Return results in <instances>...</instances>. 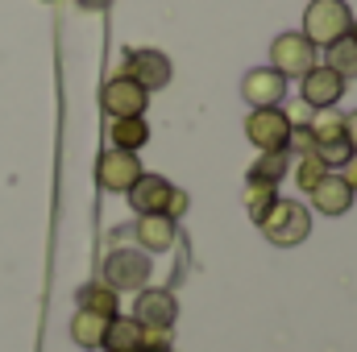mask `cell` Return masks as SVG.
Wrapping results in <instances>:
<instances>
[{"mask_svg": "<svg viewBox=\"0 0 357 352\" xmlns=\"http://www.w3.org/2000/svg\"><path fill=\"white\" fill-rule=\"evenodd\" d=\"M258 228H262V237H266L270 245L295 249V245H303L307 232H312V211H307L303 203H295V199H274L270 211L258 220Z\"/></svg>", "mask_w": 357, "mask_h": 352, "instance_id": "6da1fadb", "label": "cell"}, {"mask_svg": "<svg viewBox=\"0 0 357 352\" xmlns=\"http://www.w3.org/2000/svg\"><path fill=\"white\" fill-rule=\"evenodd\" d=\"M354 25V8L345 0H312L303 8V38L312 46H328L337 38H345Z\"/></svg>", "mask_w": 357, "mask_h": 352, "instance_id": "7a4b0ae2", "label": "cell"}, {"mask_svg": "<svg viewBox=\"0 0 357 352\" xmlns=\"http://www.w3.org/2000/svg\"><path fill=\"white\" fill-rule=\"evenodd\" d=\"M104 286L108 290H146L150 282V253L146 249H112L104 257V269H100Z\"/></svg>", "mask_w": 357, "mask_h": 352, "instance_id": "3957f363", "label": "cell"}, {"mask_svg": "<svg viewBox=\"0 0 357 352\" xmlns=\"http://www.w3.org/2000/svg\"><path fill=\"white\" fill-rule=\"evenodd\" d=\"M116 75H125V79H133L137 88L146 91H162L171 83V58L162 54V50H125V58H121V71Z\"/></svg>", "mask_w": 357, "mask_h": 352, "instance_id": "277c9868", "label": "cell"}, {"mask_svg": "<svg viewBox=\"0 0 357 352\" xmlns=\"http://www.w3.org/2000/svg\"><path fill=\"white\" fill-rule=\"evenodd\" d=\"M270 67L287 79V75H307L316 67V46L303 33H278L270 42Z\"/></svg>", "mask_w": 357, "mask_h": 352, "instance_id": "5b68a950", "label": "cell"}, {"mask_svg": "<svg viewBox=\"0 0 357 352\" xmlns=\"http://www.w3.org/2000/svg\"><path fill=\"white\" fill-rule=\"evenodd\" d=\"M142 175H146V170H142L137 154H129V150H112V145H108V150L100 154V162H96L100 186L112 191V195H129V186H133Z\"/></svg>", "mask_w": 357, "mask_h": 352, "instance_id": "8992f818", "label": "cell"}, {"mask_svg": "<svg viewBox=\"0 0 357 352\" xmlns=\"http://www.w3.org/2000/svg\"><path fill=\"white\" fill-rule=\"evenodd\" d=\"M245 137L262 150H287V137H291V120H287V108H254L245 116Z\"/></svg>", "mask_w": 357, "mask_h": 352, "instance_id": "52a82bcc", "label": "cell"}, {"mask_svg": "<svg viewBox=\"0 0 357 352\" xmlns=\"http://www.w3.org/2000/svg\"><path fill=\"white\" fill-rule=\"evenodd\" d=\"M150 104V91L137 88L133 79L125 75H112L104 88H100V108L108 112V120H121V116H142Z\"/></svg>", "mask_w": 357, "mask_h": 352, "instance_id": "ba28073f", "label": "cell"}, {"mask_svg": "<svg viewBox=\"0 0 357 352\" xmlns=\"http://www.w3.org/2000/svg\"><path fill=\"white\" fill-rule=\"evenodd\" d=\"M133 319L146 328V332H171L178 319V303L171 290H137V303H133Z\"/></svg>", "mask_w": 357, "mask_h": 352, "instance_id": "9c48e42d", "label": "cell"}, {"mask_svg": "<svg viewBox=\"0 0 357 352\" xmlns=\"http://www.w3.org/2000/svg\"><path fill=\"white\" fill-rule=\"evenodd\" d=\"M299 95L303 104L316 112V108H337L341 95H345V79L328 67H312L307 75H299Z\"/></svg>", "mask_w": 357, "mask_h": 352, "instance_id": "30bf717a", "label": "cell"}, {"mask_svg": "<svg viewBox=\"0 0 357 352\" xmlns=\"http://www.w3.org/2000/svg\"><path fill=\"white\" fill-rule=\"evenodd\" d=\"M241 95H245V104H254V108H278V104L287 99V79H282L274 67H254V71H245V79H241Z\"/></svg>", "mask_w": 357, "mask_h": 352, "instance_id": "8fae6325", "label": "cell"}, {"mask_svg": "<svg viewBox=\"0 0 357 352\" xmlns=\"http://www.w3.org/2000/svg\"><path fill=\"white\" fill-rule=\"evenodd\" d=\"M171 182L162 175H142L129 186V207L137 216H167V203H171Z\"/></svg>", "mask_w": 357, "mask_h": 352, "instance_id": "7c38bea8", "label": "cell"}, {"mask_svg": "<svg viewBox=\"0 0 357 352\" xmlns=\"http://www.w3.org/2000/svg\"><path fill=\"white\" fill-rule=\"evenodd\" d=\"M307 195H312V207H316V211H324V216H345V211L354 207V191L345 186V178L333 175V170L320 178Z\"/></svg>", "mask_w": 357, "mask_h": 352, "instance_id": "4fadbf2b", "label": "cell"}, {"mask_svg": "<svg viewBox=\"0 0 357 352\" xmlns=\"http://www.w3.org/2000/svg\"><path fill=\"white\" fill-rule=\"evenodd\" d=\"M142 344H146V328H142L133 315H116V319H108L104 340H100V349L104 352H137Z\"/></svg>", "mask_w": 357, "mask_h": 352, "instance_id": "5bb4252c", "label": "cell"}, {"mask_svg": "<svg viewBox=\"0 0 357 352\" xmlns=\"http://www.w3.org/2000/svg\"><path fill=\"white\" fill-rule=\"evenodd\" d=\"M133 232H137L146 253H167L175 245V220L171 216H137Z\"/></svg>", "mask_w": 357, "mask_h": 352, "instance_id": "9a60e30c", "label": "cell"}, {"mask_svg": "<svg viewBox=\"0 0 357 352\" xmlns=\"http://www.w3.org/2000/svg\"><path fill=\"white\" fill-rule=\"evenodd\" d=\"M108 141H112V150H129V154H137V150L150 141V125H146V116H121V120H108Z\"/></svg>", "mask_w": 357, "mask_h": 352, "instance_id": "2e32d148", "label": "cell"}, {"mask_svg": "<svg viewBox=\"0 0 357 352\" xmlns=\"http://www.w3.org/2000/svg\"><path fill=\"white\" fill-rule=\"evenodd\" d=\"M291 170V154L287 150H262L250 166V178L245 182H266V186H278Z\"/></svg>", "mask_w": 357, "mask_h": 352, "instance_id": "e0dca14e", "label": "cell"}, {"mask_svg": "<svg viewBox=\"0 0 357 352\" xmlns=\"http://www.w3.org/2000/svg\"><path fill=\"white\" fill-rule=\"evenodd\" d=\"M104 328H108V319L104 315H96V311H75V319H71V336H75V344L79 349H100V340H104Z\"/></svg>", "mask_w": 357, "mask_h": 352, "instance_id": "ac0fdd59", "label": "cell"}, {"mask_svg": "<svg viewBox=\"0 0 357 352\" xmlns=\"http://www.w3.org/2000/svg\"><path fill=\"white\" fill-rule=\"evenodd\" d=\"M328 71H337L345 83L357 79V42L345 33V38H337V42H328V63H324Z\"/></svg>", "mask_w": 357, "mask_h": 352, "instance_id": "d6986e66", "label": "cell"}, {"mask_svg": "<svg viewBox=\"0 0 357 352\" xmlns=\"http://www.w3.org/2000/svg\"><path fill=\"white\" fill-rule=\"evenodd\" d=\"M75 298H79L84 311H96V315H104V319H116V290H108L104 282H88Z\"/></svg>", "mask_w": 357, "mask_h": 352, "instance_id": "ffe728a7", "label": "cell"}, {"mask_svg": "<svg viewBox=\"0 0 357 352\" xmlns=\"http://www.w3.org/2000/svg\"><path fill=\"white\" fill-rule=\"evenodd\" d=\"M274 199H278V186H266V182H245V211H250V220H254V224L270 211V203H274Z\"/></svg>", "mask_w": 357, "mask_h": 352, "instance_id": "44dd1931", "label": "cell"}, {"mask_svg": "<svg viewBox=\"0 0 357 352\" xmlns=\"http://www.w3.org/2000/svg\"><path fill=\"white\" fill-rule=\"evenodd\" d=\"M324 175H328V166H324L316 154H303V158H299V166H295V182H299V191H303V195H307V191H312Z\"/></svg>", "mask_w": 357, "mask_h": 352, "instance_id": "7402d4cb", "label": "cell"}, {"mask_svg": "<svg viewBox=\"0 0 357 352\" xmlns=\"http://www.w3.org/2000/svg\"><path fill=\"white\" fill-rule=\"evenodd\" d=\"M341 178H345V186L357 195V150L345 158V162H341Z\"/></svg>", "mask_w": 357, "mask_h": 352, "instance_id": "603a6c76", "label": "cell"}, {"mask_svg": "<svg viewBox=\"0 0 357 352\" xmlns=\"http://www.w3.org/2000/svg\"><path fill=\"white\" fill-rule=\"evenodd\" d=\"M183 211H187V191H171V203H167V216H171V220H175V216H183Z\"/></svg>", "mask_w": 357, "mask_h": 352, "instance_id": "cb8c5ba5", "label": "cell"}, {"mask_svg": "<svg viewBox=\"0 0 357 352\" xmlns=\"http://www.w3.org/2000/svg\"><path fill=\"white\" fill-rule=\"evenodd\" d=\"M287 120H291V129H295V125H312V108H307V104H299V108H291V112H287Z\"/></svg>", "mask_w": 357, "mask_h": 352, "instance_id": "d4e9b609", "label": "cell"}, {"mask_svg": "<svg viewBox=\"0 0 357 352\" xmlns=\"http://www.w3.org/2000/svg\"><path fill=\"white\" fill-rule=\"evenodd\" d=\"M345 141H349V150H357V112L345 116Z\"/></svg>", "mask_w": 357, "mask_h": 352, "instance_id": "484cf974", "label": "cell"}, {"mask_svg": "<svg viewBox=\"0 0 357 352\" xmlns=\"http://www.w3.org/2000/svg\"><path fill=\"white\" fill-rule=\"evenodd\" d=\"M79 8H88V13H100V8H108V0H79Z\"/></svg>", "mask_w": 357, "mask_h": 352, "instance_id": "4316f807", "label": "cell"}, {"mask_svg": "<svg viewBox=\"0 0 357 352\" xmlns=\"http://www.w3.org/2000/svg\"><path fill=\"white\" fill-rule=\"evenodd\" d=\"M349 38H354V42H357V17H354V25H349Z\"/></svg>", "mask_w": 357, "mask_h": 352, "instance_id": "83f0119b", "label": "cell"}, {"mask_svg": "<svg viewBox=\"0 0 357 352\" xmlns=\"http://www.w3.org/2000/svg\"><path fill=\"white\" fill-rule=\"evenodd\" d=\"M50 4H54V0H50Z\"/></svg>", "mask_w": 357, "mask_h": 352, "instance_id": "f1b7e54d", "label": "cell"}, {"mask_svg": "<svg viewBox=\"0 0 357 352\" xmlns=\"http://www.w3.org/2000/svg\"><path fill=\"white\" fill-rule=\"evenodd\" d=\"M137 352H142V349H137Z\"/></svg>", "mask_w": 357, "mask_h": 352, "instance_id": "f546056e", "label": "cell"}]
</instances>
